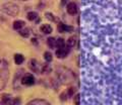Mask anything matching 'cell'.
<instances>
[{
	"label": "cell",
	"instance_id": "obj_12",
	"mask_svg": "<svg viewBox=\"0 0 122 105\" xmlns=\"http://www.w3.org/2000/svg\"><path fill=\"white\" fill-rule=\"evenodd\" d=\"M30 68L32 69L34 72H37L38 71V62L36 60H30Z\"/></svg>",
	"mask_w": 122,
	"mask_h": 105
},
{
	"label": "cell",
	"instance_id": "obj_21",
	"mask_svg": "<svg viewBox=\"0 0 122 105\" xmlns=\"http://www.w3.org/2000/svg\"><path fill=\"white\" fill-rule=\"evenodd\" d=\"M74 91H75L74 88H69V89H68V91H67V96H68V97H71L72 95H73Z\"/></svg>",
	"mask_w": 122,
	"mask_h": 105
},
{
	"label": "cell",
	"instance_id": "obj_18",
	"mask_svg": "<svg viewBox=\"0 0 122 105\" xmlns=\"http://www.w3.org/2000/svg\"><path fill=\"white\" fill-rule=\"evenodd\" d=\"M44 59H45V61H47L48 63H50L52 60H53L52 54H51L50 52H45V54H44Z\"/></svg>",
	"mask_w": 122,
	"mask_h": 105
},
{
	"label": "cell",
	"instance_id": "obj_6",
	"mask_svg": "<svg viewBox=\"0 0 122 105\" xmlns=\"http://www.w3.org/2000/svg\"><path fill=\"white\" fill-rule=\"evenodd\" d=\"M67 12L69 14H75L77 12V5L74 2H70L67 4Z\"/></svg>",
	"mask_w": 122,
	"mask_h": 105
},
{
	"label": "cell",
	"instance_id": "obj_10",
	"mask_svg": "<svg viewBox=\"0 0 122 105\" xmlns=\"http://www.w3.org/2000/svg\"><path fill=\"white\" fill-rule=\"evenodd\" d=\"M20 35L24 37H29L30 35V28H24V29H20Z\"/></svg>",
	"mask_w": 122,
	"mask_h": 105
},
{
	"label": "cell",
	"instance_id": "obj_11",
	"mask_svg": "<svg viewBox=\"0 0 122 105\" xmlns=\"http://www.w3.org/2000/svg\"><path fill=\"white\" fill-rule=\"evenodd\" d=\"M37 17H38V13L35 12V11H30V12L26 14V18H28L29 20H35V19H37Z\"/></svg>",
	"mask_w": 122,
	"mask_h": 105
},
{
	"label": "cell",
	"instance_id": "obj_2",
	"mask_svg": "<svg viewBox=\"0 0 122 105\" xmlns=\"http://www.w3.org/2000/svg\"><path fill=\"white\" fill-rule=\"evenodd\" d=\"M9 77V73L7 69H2L0 70V91L5 87V85L7 83V80H8Z\"/></svg>",
	"mask_w": 122,
	"mask_h": 105
},
{
	"label": "cell",
	"instance_id": "obj_9",
	"mask_svg": "<svg viewBox=\"0 0 122 105\" xmlns=\"http://www.w3.org/2000/svg\"><path fill=\"white\" fill-rule=\"evenodd\" d=\"M25 61V57L20 54H16L14 55V62L16 65H20V64H22Z\"/></svg>",
	"mask_w": 122,
	"mask_h": 105
},
{
	"label": "cell",
	"instance_id": "obj_15",
	"mask_svg": "<svg viewBox=\"0 0 122 105\" xmlns=\"http://www.w3.org/2000/svg\"><path fill=\"white\" fill-rule=\"evenodd\" d=\"M11 96L10 94H4L2 95V102L3 103H11L12 102V100H11Z\"/></svg>",
	"mask_w": 122,
	"mask_h": 105
},
{
	"label": "cell",
	"instance_id": "obj_19",
	"mask_svg": "<svg viewBox=\"0 0 122 105\" xmlns=\"http://www.w3.org/2000/svg\"><path fill=\"white\" fill-rule=\"evenodd\" d=\"M50 71H51V68H50V66H49L48 64H45V65L42 67V69H41L42 73H50Z\"/></svg>",
	"mask_w": 122,
	"mask_h": 105
},
{
	"label": "cell",
	"instance_id": "obj_22",
	"mask_svg": "<svg viewBox=\"0 0 122 105\" xmlns=\"http://www.w3.org/2000/svg\"><path fill=\"white\" fill-rule=\"evenodd\" d=\"M74 103H75V104H78V103H79V94L75 95V98H74Z\"/></svg>",
	"mask_w": 122,
	"mask_h": 105
},
{
	"label": "cell",
	"instance_id": "obj_20",
	"mask_svg": "<svg viewBox=\"0 0 122 105\" xmlns=\"http://www.w3.org/2000/svg\"><path fill=\"white\" fill-rule=\"evenodd\" d=\"M46 17H47L49 20H51V21H57V20H58V19H57V18L55 17L54 14L50 13V12H47V13H46Z\"/></svg>",
	"mask_w": 122,
	"mask_h": 105
},
{
	"label": "cell",
	"instance_id": "obj_1",
	"mask_svg": "<svg viewBox=\"0 0 122 105\" xmlns=\"http://www.w3.org/2000/svg\"><path fill=\"white\" fill-rule=\"evenodd\" d=\"M2 11L5 12L6 14H8V15H10V16H16L18 14V12H20V8H18V6L15 4V3L8 2V3L3 4Z\"/></svg>",
	"mask_w": 122,
	"mask_h": 105
},
{
	"label": "cell",
	"instance_id": "obj_16",
	"mask_svg": "<svg viewBox=\"0 0 122 105\" xmlns=\"http://www.w3.org/2000/svg\"><path fill=\"white\" fill-rule=\"evenodd\" d=\"M47 44L51 48H54L56 47V39H54V37H49V39H47Z\"/></svg>",
	"mask_w": 122,
	"mask_h": 105
},
{
	"label": "cell",
	"instance_id": "obj_14",
	"mask_svg": "<svg viewBox=\"0 0 122 105\" xmlns=\"http://www.w3.org/2000/svg\"><path fill=\"white\" fill-rule=\"evenodd\" d=\"M28 104H49V102L43 99H35V100L30 101Z\"/></svg>",
	"mask_w": 122,
	"mask_h": 105
},
{
	"label": "cell",
	"instance_id": "obj_3",
	"mask_svg": "<svg viewBox=\"0 0 122 105\" xmlns=\"http://www.w3.org/2000/svg\"><path fill=\"white\" fill-rule=\"evenodd\" d=\"M69 50H70V47H64V48H59L58 50L56 51V56H57V58H59V59H64V58H66L67 57V55H68V52H69Z\"/></svg>",
	"mask_w": 122,
	"mask_h": 105
},
{
	"label": "cell",
	"instance_id": "obj_13",
	"mask_svg": "<svg viewBox=\"0 0 122 105\" xmlns=\"http://www.w3.org/2000/svg\"><path fill=\"white\" fill-rule=\"evenodd\" d=\"M75 44H76V36H70L69 39H67V46L68 47H73V46H75Z\"/></svg>",
	"mask_w": 122,
	"mask_h": 105
},
{
	"label": "cell",
	"instance_id": "obj_23",
	"mask_svg": "<svg viewBox=\"0 0 122 105\" xmlns=\"http://www.w3.org/2000/svg\"><path fill=\"white\" fill-rule=\"evenodd\" d=\"M67 1H68V0H61V4H62V5H65L66 3H67Z\"/></svg>",
	"mask_w": 122,
	"mask_h": 105
},
{
	"label": "cell",
	"instance_id": "obj_24",
	"mask_svg": "<svg viewBox=\"0 0 122 105\" xmlns=\"http://www.w3.org/2000/svg\"><path fill=\"white\" fill-rule=\"evenodd\" d=\"M24 1H26V0H24Z\"/></svg>",
	"mask_w": 122,
	"mask_h": 105
},
{
	"label": "cell",
	"instance_id": "obj_4",
	"mask_svg": "<svg viewBox=\"0 0 122 105\" xmlns=\"http://www.w3.org/2000/svg\"><path fill=\"white\" fill-rule=\"evenodd\" d=\"M35 83V79L32 75H25V77L21 78V84L22 85H25V86H30V85H33Z\"/></svg>",
	"mask_w": 122,
	"mask_h": 105
},
{
	"label": "cell",
	"instance_id": "obj_7",
	"mask_svg": "<svg viewBox=\"0 0 122 105\" xmlns=\"http://www.w3.org/2000/svg\"><path fill=\"white\" fill-rule=\"evenodd\" d=\"M40 29H41L42 32L45 33V35H50L52 32V26L50 24H42Z\"/></svg>",
	"mask_w": 122,
	"mask_h": 105
},
{
	"label": "cell",
	"instance_id": "obj_17",
	"mask_svg": "<svg viewBox=\"0 0 122 105\" xmlns=\"http://www.w3.org/2000/svg\"><path fill=\"white\" fill-rule=\"evenodd\" d=\"M56 47L57 48H64L65 47V40H64L62 37H60V39H58L56 40Z\"/></svg>",
	"mask_w": 122,
	"mask_h": 105
},
{
	"label": "cell",
	"instance_id": "obj_5",
	"mask_svg": "<svg viewBox=\"0 0 122 105\" xmlns=\"http://www.w3.org/2000/svg\"><path fill=\"white\" fill-rule=\"evenodd\" d=\"M57 28H58V31L59 32H67V31H73V27H72V26H68L66 24L62 23V22H59L58 26H57Z\"/></svg>",
	"mask_w": 122,
	"mask_h": 105
},
{
	"label": "cell",
	"instance_id": "obj_8",
	"mask_svg": "<svg viewBox=\"0 0 122 105\" xmlns=\"http://www.w3.org/2000/svg\"><path fill=\"white\" fill-rule=\"evenodd\" d=\"M25 25V21L24 20H15L13 22V29H15V31H20V29H21V27H24Z\"/></svg>",
	"mask_w": 122,
	"mask_h": 105
}]
</instances>
